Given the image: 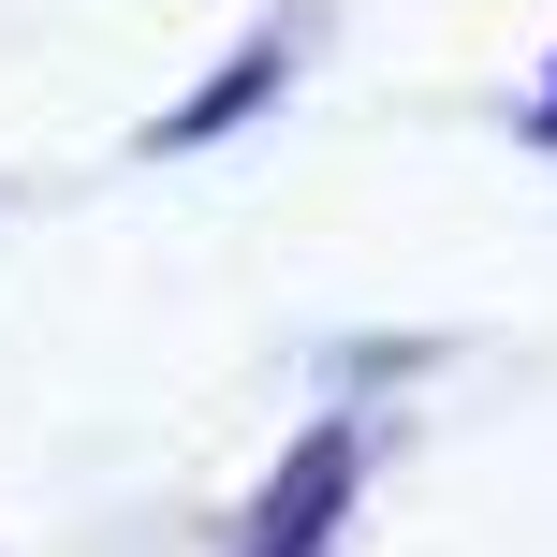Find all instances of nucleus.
Here are the masks:
<instances>
[{
	"instance_id": "1",
	"label": "nucleus",
	"mask_w": 557,
	"mask_h": 557,
	"mask_svg": "<svg viewBox=\"0 0 557 557\" xmlns=\"http://www.w3.org/2000/svg\"><path fill=\"white\" fill-rule=\"evenodd\" d=\"M352 470H367V441H352V425H308V441L278 455V484L250 499L235 557H323V543H337V513H352Z\"/></svg>"
},
{
	"instance_id": "2",
	"label": "nucleus",
	"mask_w": 557,
	"mask_h": 557,
	"mask_svg": "<svg viewBox=\"0 0 557 557\" xmlns=\"http://www.w3.org/2000/svg\"><path fill=\"white\" fill-rule=\"evenodd\" d=\"M278 45H294V29H264V45H250V59H235V74H221V88H206V103H176V117H162V147H206V133H221V117H235V103H264V88H278Z\"/></svg>"
},
{
	"instance_id": "3",
	"label": "nucleus",
	"mask_w": 557,
	"mask_h": 557,
	"mask_svg": "<svg viewBox=\"0 0 557 557\" xmlns=\"http://www.w3.org/2000/svg\"><path fill=\"white\" fill-rule=\"evenodd\" d=\"M543 133H557V103H543Z\"/></svg>"
}]
</instances>
